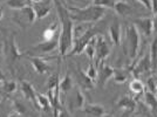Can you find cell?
<instances>
[{"mask_svg": "<svg viewBox=\"0 0 157 117\" xmlns=\"http://www.w3.org/2000/svg\"><path fill=\"white\" fill-rule=\"evenodd\" d=\"M54 5L58 12L60 21H61V32H60V56L66 58L71 52L74 42V21L71 18L69 11L67 9L66 4L61 0H54Z\"/></svg>", "mask_w": 157, "mask_h": 117, "instance_id": "6da1fadb", "label": "cell"}, {"mask_svg": "<svg viewBox=\"0 0 157 117\" xmlns=\"http://www.w3.org/2000/svg\"><path fill=\"white\" fill-rule=\"evenodd\" d=\"M67 9L69 11L71 18L74 22H98L103 19V17L107 13V9L103 6L98 5H87L83 7H76L66 5Z\"/></svg>", "mask_w": 157, "mask_h": 117, "instance_id": "7a4b0ae2", "label": "cell"}, {"mask_svg": "<svg viewBox=\"0 0 157 117\" xmlns=\"http://www.w3.org/2000/svg\"><path fill=\"white\" fill-rule=\"evenodd\" d=\"M124 52H127L130 61H134L140 51V45H141V36H140V31L134 24H131L125 28V38H124Z\"/></svg>", "mask_w": 157, "mask_h": 117, "instance_id": "3957f363", "label": "cell"}, {"mask_svg": "<svg viewBox=\"0 0 157 117\" xmlns=\"http://www.w3.org/2000/svg\"><path fill=\"white\" fill-rule=\"evenodd\" d=\"M98 29L94 26H89L86 28V31L82 34H80L78 36L74 38V42H73V47L71 52L67 54L68 55H78L85 51L86 46L89 43V41L98 35Z\"/></svg>", "mask_w": 157, "mask_h": 117, "instance_id": "277c9868", "label": "cell"}, {"mask_svg": "<svg viewBox=\"0 0 157 117\" xmlns=\"http://www.w3.org/2000/svg\"><path fill=\"white\" fill-rule=\"evenodd\" d=\"M110 55V46L105 40L103 35H96V42H95V58L94 63L98 67L101 62H103L105 58Z\"/></svg>", "mask_w": 157, "mask_h": 117, "instance_id": "5b68a950", "label": "cell"}, {"mask_svg": "<svg viewBox=\"0 0 157 117\" xmlns=\"http://www.w3.org/2000/svg\"><path fill=\"white\" fill-rule=\"evenodd\" d=\"M14 20L20 27H27L28 25L34 24V21L36 20V15L32 5H28L21 9H17Z\"/></svg>", "mask_w": 157, "mask_h": 117, "instance_id": "8992f818", "label": "cell"}, {"mask_svg": "<svg viewBox=\"0 0 157 117\" xmlns=\"http://www.w3.org/2000/svg\"><path fill=\"white\" fill-rule=\"evenodd\" d=\"M4 54H5L7 61L10 63H13V62H15L19 58H22L24 53H21L19 51V48L17 46V42H15L14 34H12L8 39L5 40V42H4Z\"/></svg>", "mask_w": 157, "mask_h": 117, "instance_id": "52a82bcc", "label": "cell"}, {"mask_svg": "<svg viewBox=\"0 0 157 117\" xmlns=\"http://www.w3.org/2000/svg\"><path fill=\"white\" fill-rule=\"evenodd\" d=\"M60 46V34L51 40H41V42L35 43L32 47L31 52H34L36 54H49L53 53ZM35 54V55H36Z\"/></svg>", "mask_w": 157, "mask_h": 117, "instance_id": "ba28073f", "label": "cell"}, {"mask_svg": "<svg viewBox=\"0 0 157 117\" xmlns=\"http://www.w3.org/2000/svg\"><path fill=\"white\" fill-rule=\"evenodd\" d=\"M114 72H115V68H113L110 65H107L105 61L101 62L98 66V77H96L98 85L101 88H105L108 81L114 76Z\"/></svg>", "mask_w": 157, "mask_h": 117, "instance_id": "9c48e42d", "label": "cell"}, {"mask_svg": "<svg viewBox=\"0 0 157 117\" xmlns=\"http://www.w3.org/2000/svg\"><path fill=\"white\" fill-rule=\"evenodd\" d=\"M54 0H40L38 2H32V6L35 11L36 20H42L47 18L53 8Z\"/></svg>", "mask_w": 157, "mask_h": 117, "instance_id": "30bf717a", "label": "cell"}, {"mask_svg": "<svg viewBox=\"0 0 157 117\" xmlns=\"http://www.w3.org/2000/svg\"><path fill=\"white\" fill-rule=\"evenodd\" d=\"M27 58L29 60L31 65L33 66L34 70L40 74V75H45V74H48L51 72L52 67L49 66L48 61L46 58H44L42 56H39V55H32V56H27Z\"/></svg>", "mask_w": 157, "mask_h": 117, "instance_id": "8fae6325", "label": "cell"}, {"mask_svg": "<svg viewBox=\"0 0 157 117\" xmlns=\"http://www.w3.org/2000/svg\"><path fill=\"white\" fill-rule=\"evenodd\" d=\"M116 107L120 108L121 110H124L123 116H129L131 114H134L137 107V102L135 101V98L130 97L128 95L121 96L116 102Z\"/></svg>", "mask_w": 157, "mask_h": 117, "instance_id": "7c38bea8", "label": "cell"}, {"mask_svg": "<svg viewBox=\"0 0 157 117\" xmlns=\"http://www.w3.org/2000/svg\"><path fill=\"white\" fill-rule=\"evenodd\" d=\"M132 24L137 27L138 31L143 33L147 38H149L154 33L152 18H136L132 20Z\"/></svg>", "mask_w": 157, "mask_h": 117, "instance_id": "4fadbf2b", "label": "cell"}, {"mask_svg": "<svg viewBox=\"0 0 157 117\" xmlns=\"http://www.w3.org/2000/svg\"><path fill=\"white\" fill-rule=\"evenodd\" d=\"M151 68H152V66H151L150 54H149V53H147V54H145L143 58L138 61L136 65L131 67V72H132V74L137 77L140 74L150 72Z\"/></svg>", "mask_w": 157, "mask_h": 117, "instance_id": "5bb4252c", "label": "cell"}, {"mask_svg": "<svg viewBox=\"0 0 157 117\" xmlns=\"http://www.w3.org/2000/svg\"><path fill=\"white\" fill-rule=\"evenodd\" d=\"M81 111L86 114V115H89V116L94 117H103L108 116V111L105 110V108L101 104H94V103H86L85 107L81 109Z\"/></svg>", "mask_w": 157, "mask_h": 117, "instance_id": "9a60e30c", "label": "cell"}, {"mask_svg": "<svg viewBox=\"0 0 157 117\" xmlns=\"http://www.w3.org/2000/svg\"><path fill=\"white\" fill-rule=\"evenodd\" d=\"M108 32H109L111 42L116 46L121 45V42H122V28H121V22L117 19L113 20V22L109 25Z\"/></svg>", "mask_w": 157, "mask_h": 117, "instance_id": "2e32d148", "label": "cell"}, {"mask_svg": "<svg viewBox=\"0 0 157 117\" xmlns=\"http://www.w3.org/2000/svg\"><path fill=\"white\" fill-rule=\"evenodd\" d=\"M20 89L21 92L24 95V97L26 98L27 101L32 102L33 105L38 109V102H36V91L28 81H22L21 85H20Z\"/></svg>", "mask_w": 157, "mask_h": 117, "instance_id": "e0dca14e", "label": "cell"}, {"mask_svg": "<svg viewBox=\"0 0 157 117\" xmlns=\"http://www.w3.org/2000/svg\"><path fill=\"white\" fill-rule=\"evenodd\" d=\"M76 77H78V85L82 88V89H85V90H92L94 89V87H95V81L90 78L86 72H83L80 67L76 68Z\"/></svg>", "mask_w": 157, "mask_h": 117, "instance_id": "ac0fdd59", "label": "cell"}, {"mask_svg": "<svg viewBox=\"0 0 157 117\" xmlns=\"http://www.w3.org/2000/svg\"><path fill=\"white\" fill-rule=\"evenodd\" d=\"M113 9L115 11V13L117 14L118 17H122V18L128 17V15L132 12V7H131V5L130 4H128V2L124 1V0H116L115 4H114Z\"/></svg>", "mask_w": 157, "mask_h": 117, "instance_id": "d6986e66", "label": "cell"}, {"mask_svg": "<svg viewBox=\"0 0 157 117\" xmlns=\"http://www.w3.org/2000/svg\"><path fill=\"white\" fill-rule=\"evenodd\" d=\"M143 97H144V103L147 104L148 108L150 109L151 115L157 116V97L156 95H155V92H151L149 90L144 91Z\"/></svg>", "mask_w": 157, "mask_h": 117, "instance_id": "ffe728a7", "label": "cell"}, {"mask_svg": "<svg viewBox=\"0 0 157 117\" xmlns=\"http://www.w3.org/2000/svg\"><path fill=\"white\" fill-rule=\"evenodd\" d=\"M12 108L13 112H11L8 116H27L29 115V111L27 109V107L22 102H20L19 100H12Z\"/></svg>", "mask_w": 157, "mask_h": 117, "instance_id": "44dd1931", "label": "cell"}, {"mask_svg": "<svg viewBox=\"0 0 157 117\" xmlns=\"http://www.w3.org/2000/svg\"><path fill=\"white\" fill-rule=\"evenodd\" d=\"M129 89L136 96H142L144 94V91H145V87H144V83L141 80L134 78L130 83H129Z\"/></svg>", "mask_w": 157, "mask_h": 117, "instance_id": "7402d4cb", "label": "cell"}, {"mask_svg": "<svg viewBox=\"0 0 157 117\" xmlns=\"http://www.w3.org/2000/svg\"><path fill=\"white\" fill-rule=\"evenodd\" d=\"M36 102H38V110L48 111L51 110V108H52L51 101H49L47 95L36 92Z\"/></svg>", "mask_w": 157, "mask_h": 117, "instance_id": "603a6c76", "label": "cell"}, {"mask_svg": "<svg viewBox=\"0 0 157 117\" xmlns=\"http://www.w3.org/2000/svg\"><path fill=\"white\" fill-rule=\"evenodd\" d=\"M73 88V78L71 76L69 72L66 73V75L62 77V80H60V90L63 94H67L68 91H71Z\"/></svg>", "mask_w": 157, "mask_h": 117, "instance_id": "cb8c5ba5", "label": "cell"}, {"mask_svg": "<svg viewBox=\"0 0 157 117\" xmlns=\"http://www.w3.org/2000/svg\"><path fill=\"white\" fill-rule=\"evenodd\" d=\"M60 34V31H59V26H58V22L55 21V22H53L52 26L46 28L44 33H42V40H51L53 38H55L56 35H59Z\"/></svg>", "mask_w": 157, "mask_h": 117, "instance_id": "d4e9b609", "label": "cell"}, {"mask_svg": "<svg viewBox=\"0 0 157 117\" xmlns=\"http://www.w3.org/2000/svg\"><path fill=\"white\" fill-rule=\"evenodd\" d=\"M6 5L10 8L17 11V9H21L28 5H32V1L31 0H6Z\"/></svg>", "mask_w": 157, "mask_h": 117, "instance_id": "484cf974", "label": "cell"}, {"mask_svg": "<svg viewBox=\"0 0 157 117\" xmlns=\"http://www.w3.org/2000/svg\"><path fill=\"white\" fill-rule=\"evenodd\" d=\"M17 89H18V85H17L15 81H5L2 87L0 88V91H1V94L10 95V94L15 92Z\"/></svg>", "mask_w": 157, "mask_h": 117, "instance_id": "4316f807", "label": "cell"}, {"mask_svg": "<svg viewBox=\"0 0 157 117\" xmlns=\"http://www.w3.org/2000/svg\"><path fill=\"white\" fill-rule=\"evenodd\" d=\"M114 81H115V83H118V85H121V83H124L125 81L128 80V73L125 72V69H121V68H117V69H115V72H114Z\"/></svg>", "mask_w": 157, "mask_h": 117, "instance_id": "83f0119b", "label": "cell"}, {"mask_svg": "<svg viewBox=\"0 0 157 117\" xmlns=\"http://www.w3.org/2000/svg\"><path fill=\"white\" fill-rule=\"evenodd\" d=\"M95 42H96V36H94L89 41V43L86 46L85 51H83L86 53V55H87V58H89L90 61H94V58H95Z\"/></svg>", "mask_w": 157, "mask_h": 117, "instance_id": "f1b7e54d", "label": "cell"}, {"mask_svg": "<svg viewBox=\"0 0 157 117\" xmlns=\"http://www.w3.org/2000/svg\"><path fill=\"white\" fill-rule=\"evenodd\" d=\"M150 58H151V66L152 68H155V66L157 63V35L155 36V39L152 40L150 46Z\"/></svg>", "mask_w": 157, "mask_h": 117, "instance_id": "f546056e", "label": "cell"}, {"mask_svg": "<svg viewBox=\"0 0 157 117\" xmlns=\"http://www.w3.org/2000/svg\"><path fill=\"white\" fill-rule=\"evenodd\" d=\"M60 85V76L59 73H55L51 75L48 80H47V89H54L55 87H58Z\"/></svg>", "mask_w": 157, "mask_h": 117, "instance_id": "4dcf8cb0", "label": "cell"}, {"mask_svg": "<svg viewBox=\"0 0 157 117\" xmlns=\"http://www.w3.org/2000/svg\"><path fill=\"white\" fill-rule=\"evenodd\" d=\"M75 103H76V107H78V109H82L85 107V104L87 103L83 92H82L81 89H78V90H76V95H75Z\"/></svg>", "mask_w": 157, "mask_h": 117, "instance_id": "1f68e13d", "label": "cell"}, {"mask_svg": "<svg viewBox=\"0 0 157 117\" xmlns=\"http://www.w3.org/2000/svg\"><path fill=\"white\" fill-rule=\"evenodd\" d=\"M86 74L90 78H93L94 81L96 80V77H98V67L94 63V61H90V63H89L87 70H86Z\"/></svg>", "mask_w": 157, "mask_h": 117, "instance_id": "d6a6232c", "label": "cell"}, {"mask_svg": "<svg viewBox=\"0 0 157 117\" xmlns=\"http://www.w3.org/2000/svg\"><path fill=\"white\" fill-rule=\"evenodd\" d=\"M147 87H148L149 91H151V92H155V94H156V83H155V80H154V77L148 78V81H147Z\"/></svg>", "mask_w": 157, "mask_h": 117, "instance_id": "836d02e7", "label": "cell"}, {"mask_svg": "<svg viewBox=\"0 0 157 117\" xmlns=\"http://www.w3.org/2000/svg\"><path fill=\"white\" fill-rule=\"evenodd\" d=\"M116 0H101L98 6H103L105 8H113L114 7V4H115Z\"/></svg>", "mask_w": 157, "mask_h": 117, "instance_id": "e575fe53", "label": "cell"}, {"mask_svg": "<svg viewBox=\"0 0 157 117\" xmlns=\"http://www.w3.org/2000/svg\"><path fill=\"white\" fill-rule=\"evenodd\" d=\"M137 1L144 7V8H145V9H147V11L151 12V1L150 0H137Z\"/></svg>", "mask_w": 157, "mask_h": 117, "instance_id": "d590c367", "label": "cell"}, {"mask_svg": "<svg viewBox=\"0 0 157 117\" xmlns=\"http://www.w3.org/2000/svg\"><path fill=\"white\" fill-rule=\"evenodd\" d=\"M74 4L78 5V7H83L88 5V0H72Z\"/></svg>", "mask_w": 157, "mask_h": 117, "instance_id": "8d00e7d4", "label": "cell"}, {"mask_svg": "<svg viewBox=\"0 0 157 117\" xmlns=\"http://www.w3.org/2000/svg\"><path fill=\"white\" fill-rule=\"evenodd\" d=\"M151 1V12L155 14L157 13V0H150Z\"/></svg>", "mask_w": 157, "mask_h": 117, "instance_id": "74e56055", "label": "cell"}, {"mask_svg": "<svg viewBox=\"0 0 157 117\" xmlns=\"http://www.w3.org/2000/svg\"><path fill=\"white\" fill-rule=\"evenodd\" d=\"M152 24H154V33L157 35V13H155V17L152 18Z\"/></svg>", "mask_w": 157, "mask_h": 117, "instance_id": "f35d334b", "label": "cell"}, {"mask_svg": "<svg viewBox=\"0 0 157 117\" xmlns=\"http://www.w3.org/2000/svg\"><path fill=\"white\" fill-rule=\"evenodd\" d=\"M5 75H4V73L1 72V69H0V83H4L5 82Z\"/></svg>", "mask_w": 157, "mask_h": 117, "instance_id": "ab89813d", "label": "cell"}, {"mask_svg": "<svg viewBox=\"0 0 157 117\" xmlns=\"http://www.w3.org/2000/svg\"><path fill=\"white\" fill-rule=\"evenodd\" d=\"M4 18V8L0 6V20Z\"/></svg>", "mask_w": 157, "mask_h": 117, "instance_id": "60d3db41", "label": "cell"}, {"mask_svg": "<svg viewBox=\"0 0 157 117\" xmlns=\"http://www.w3.org/2000/svg\"><path fill=\"white\" fill-rule=\"evenodd\" d=\"M100 1H101V0H93V5H98V6Z\"/></svg>", "mask_w": 157, "mask_h": 117, "instance_id": "b9f144b4", "label": "cell"}, {"mask_svg": "<svg viewBox=\"0 0 157 117\" xmlns=\"http://www.w3.org/2000/svg\"><path fill=\"white\" fill-rule=\"evenodd\" d=\"M32 2H38V1H40V0H31Z\"/></svg>", "mask_w": 157, "mask_h": 117, "instance_id": "7bdbcfd3", "label": "cell"}, {"mask_svg": "<svg viewBox=\"0 0 157 117\" xmlns=\"http://www.w3.org/2000/svg\"><path fill=\"white\" fill-rule=\"evenodd\" d=\"M1 98L2 97H1V94H0V102H1Z\"/></svg>", "mask_w": 157, "mask_h": 117, "instance_id": "ee69618b", "label": "cell"}, {"mask_svg": "<svg viewBox=\"0 0 157 117\" xmlns=\"http://www.w3.org/2000/svg\"><path fill=\"white\" fill-rule=\"evenodd\" d=\"M156 94H157V85H156Z\"/></svg>", "mask_w": 157, "mask_h": 117, "instance_id": "f6af8a7d", "label": "cell"}, {"mask_svg": "<svg viewBox=\"0 0 157 117\" xmlns=\"http://www.w3.org/2000/svg\"><path fill=\"white\" fill-rule=\"evenodd\" d=\"M0 94H1V91H0Z\"/></svg>", "mask_w": 157, "mask_h": 117, "instance_id": "bcb514c9", "label": "cell"}]
</instances>
